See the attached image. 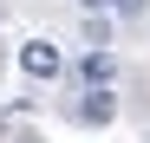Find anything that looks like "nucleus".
I'll use <instances>...</instances> for the list:
<instances>
[{
  "instance_id": "obj_1",
  "label": "nucleus",
  "mask_w": 150,
  "mask_h": 143,
  "mask_svg": "<svg viewBox=\"0 0 150 143\" xmlns=\"http://www.w3.org/2000/svg\"><path fill=\"white\" fill-rule=\"evenodd\" d=\"M20 65H26L33 78H59V46H46V39H33V46H20Z\"/></svg>"
},
{
  "instance_id": "obj_2",
  "label": "nucleus",
  "mask_w": 150,
  "mask_h": 143,
  "mask_svg": "<svg viewBox=\"0 0 150 143\" xmlns=\"http://www.w3.org/2000/svg\"><path fill=\"white\" fill-rule=\"evenodd\" d=\"M79 72H85V85H91V91H105V85H111V72H117V59H111V52H85Z\"/></svg>"
},
{
  "instance_id": "obj_3",
  "label": "nucleus",
  "mask_w": 150,
  "mask_h": 143,
  "mask_svg": "<svg viewBox=\"0 0 150 143\" xmlns=\"http://www.w3.org/2000/svg\"><path fill=\"white\" fill-rule=\"evenodd\" d=\"M111 111H117V104H111V91H91V98L79 104V117H85V124H111Z\"/></svg>"
},
{
  "instance_id": "obj_4",
  "label": "nucleus",
  "mask_w": 150,
  "mask_h": 143,
  "mask_svg": "<svg viewBox=\"0 0 150 143\" xmlns=\"http://www.w3.org/2000/svg\"><path fill=\"white\" fill-rule=\"evenodd\" d=\"M85 7H111V0H85Z\"/></svg>"
}]
</instances>
